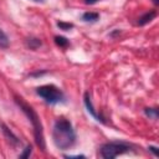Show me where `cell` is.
Masks as SVG:
<instances>
[{"instance_id":"18","label":"cell","mask_w":159,"mask_h":159,"mask_svg":"<svg viewBox=\"0 0 159 159\" xmlns=\"http://www.w3.org/2000/svg\"><path fill=\"white\" fill-rule=\"evenodd\" d=\"M153 2H154L155 5H158V4H159V0H153Z\"/></svg>"},{"instance_id":"7","label":"cell","mask_w":159,"mask_h":159,"mask_svg":"<svg viewBox=\"0 0 159 159\" xmlns=\"http://www.w3.org/2000/svg\"><path fill=\"white\" fill-rule=\"evenodd\" d=\"M157 16V12L155 11H149V12H145L143 16H140L139 19H138V25L139 26H143V25H145V24H148V22H150L154 17Z\"/></svg>"},{"instance_id":"1","label":"cell","mask_w":159,"mask_h":159,"mask_svg":"<svg viewBox=\"0 0 159 159\" xmlns=\"http://www.w3.org/2000/svg\"><path fill=\"white\" fill-rule=\"evenodd\" d=\"M53 143L58 149H68L76 142V133L71 122L66 118H58L52 130Z\"/></svg>"},{"instance_id":"12","label":"cell","mask_w":159,"mask_h":159,"mask_svg":"<svg viewBox=\"0 0 159 159\" xmlns=\"http://www.w3.org/2000/svg\"><path fill=\"white\" fill-rule=\"evenodd\" d=\"M144 112H145V114L149 118H153V119H157L158 118V109L157 108H145Z\"/></svg>"},{"instance_id":"8","label":"cell","mask_w":159,"mask_h":159,"mask_svg":"<svg viewBox=\"0 0 159 159\" xmlns=\"http://www.w3.org/2000/svg\"><path fill=\"white\" fill-rule=\"evenodd\" d=\"M98 17H99V14L92 12V11H87V12H84V14L82 15V20H84V21H87V22H89V21H91V22L97 21Z\"/></svg>"},{"instance_id":"6","label":"cell","mask_w":159,"mask_h":159,"mask_svg":"<svg viewBox=\"0 0 159 159\" xmlns=\"http://www.w3.org/2000/svg\"><path fill=\"white\" fill-rule=\"evenodd\" d=\"M0 127H1V130H2V133H4V135H5V138H6V139L12 144V145H17V144L20 143L19 138H17V137H16V135H15V134L9 129V128H7L4 123H1V124H0Z\"/></svg>"},{"instance_id":"3","label":"cell","mask_w":159,"mask_h":159,"mask_svg":"<svg viewBox=\"0 0 159 159\" xmlns=\"http://www.w3.org/2000/svg\"><path fill=\"white\" fill-rule=\"evenodd\" d=\"M129 150H130V145L124 142H111V143L103 144L101 147L99 153L104 159H113Z\"/></svg>"},{"instance_id":"11","label":"cell","mask_w":159,"mask_h":159,"mask_svg":"<svg viewBox=\"0 0 159 159\" xmlns=\"http://www.w3.org/2000/svg\"><path fill=\"white\" fill-rule=\"evenodd\" d=\"M55 42H56L60 47H66V46H68V40H67L66 37H63V36H56V37H55Z\"/></svg>"},{"instance_id":"16","label":"cell","mask_w":159,"mask_h":159,"mask_svg":"<svg viewBox=\"0 0 159 159\" xmlns=\"http://www.w3.org/2000/svg\"><path fill=\"white\" fill-rule=\"evenodd\" d=\"M66 158H84V155H66Z\"/></svg>"},{"instance_id":"2","label":"cell","mask_w":159,"mask_h":159,"mask_svg":"<svg viewBox=\"0 0 159 159\" xmlns=\"http://www.w3.org/2000/svg\"><path fill=\"white\" fill-rule=\"evenodd\" d=\"M15 101L16 103L19 104L20 109L26 114V117L29 118V120L31 122L32 124V128H34V135H35V142L37 144V147L41 149V150H45L46 149V144H45V137H43V129H42V124H41V120L37 116V113L35 112V109L27 104L21 97H17L15 96Z\"/></svg>"},{"instance_id":"17","label":"cell","mask_w":159,"mask_h":159,"mask_svg":"<svg viewBox=\"0 0 159 159\" xmlns=\"http://www.w3.org/2000/svg\"><path fill=\"white\" fill-rule=\"evenodd\" d=\"M84 1H86V4H89V5H93L97 2V0H84Z\"/></svg>"},{"instance_id":"5","label":"cell","mask_w":159,"mask_h":159,"mask_svg":"<svg viewBox=\"0 0 159 159\" xmlns=\"http://www.w3.org/2000/svg\"><path fill=\"white\" fill-rule=\"evenodd\" d=\"M84 106H86L87 111L89 112V114H91L93 118H96V120H99V122L104 123V119H103L101 116H98V114L96 113V111H94V108H93V104H92V102H91V97H89V93H88V92L84 93Z\"/></svg>"},{"instance_id":"14","label":"cell","mask_w":159,"mask_h":159,"mask_svg":"<svg viewBox=\"0 0 159 159\" xmlns=\"http://www.w3.org/2000/svg\"><path fill=\"white\" fill-rule=\"evenodd\" d=\"M31 152H32L31 145H27V147L25 148V150L20 154V158H29V157H30V154H31Z\"/></svg>"},{"instance_id":"4","label":"cell","mask_w":159,"mask_h":159,"mask_svg":"<svg viewBox=\"0 0 159 159\" xmlns=\"http://www.w3.org/2000/svg\"><path fill=\"white\" fill-rule=\"evenodd\" d=\"M36 93L50 104H56L63 99V93L60 91V88H57L53 84H45L37 87Z\"/></svg>"},{"instance_id":"9","label":"cell","mask_w":159,"mask_h":159,"mask_svg":"<svg viewBox=\"0 0 159 159\" xmlns=\"http://www.w3.org/2000/svg\"><path fill=\"white\" fill-rule=\"evenodd\" d=\"M26 45H27L30 48L35 50V48H37V47L41 45V41H40L39 39H35V37H30V39H27V40H26Z\"/></svg>"},{"instance_id":"15","label":"cell","mask_w":159,"mask_h":159,"mask_svg":"<svg viewBox=\"0 0 159 159\" xmlns=\"http://www.w3.org/2000/svg\"><path fill=\"white\" fill-rule=\"evenodd\" d=\"M149 150H150L155 157L158 155V150H157V148H155V147H149Z\"/></svg>"},{"instance_id":"13","label":"cell","mask_w":159,"mask_h":159,"mask_svg":"<svg viewBox=\"0 0 159 159\" xmlns=\"http://www.w3.org/2000/svg\"><path fill=\"white\" fill-rule=\"evenodd\" d=\"M57 26H58L61 30L67 31V30H70V29H72V27H73V24H70V22H63V21H58V22H57Z\"/></svg>"},{"instance_id":"19","label":"cell","mask_w":159,"mask_h":159,"mask_svg":"<svg viewBox=\"0 0 159 159\" xmlns=\"http://www.w3.org/2000/svg\"><path fill=\"white\" fill-rule=\"evenodd\" d=\"M35 1H40V0H35Z\"/></svg>"},{"instance_id":"10","label":"cell","mask_w":159,"mask_h":159,"mask_svg":"<svg viewBox=\"0 0 159 159\" xmlns=\"http://www.w3.org/2000/svg\"><path fill=\"white\" fill-rule=\"evenodd\" d=\"M9 46V37L7 35L0 29V47H7Z\"/></svg>"}]
</instances>
